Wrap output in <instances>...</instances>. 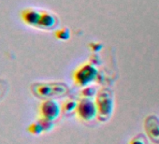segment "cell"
<instances>
[{
  "label": "cell",
  "mask_w": 159,
  "mask_h": 144,
  "mask_svg": "<svg viewBox=\"0 0 159 144\" xmlns=\"http://www.w3.org/2000/svg\"><path fill=\"white\" fill-rule=\"evenodd\" d=\"M98 77V69L92 64H84L73 73V80L78 86H86Z\"/></svg>",
  "instance_id": "obj_1"
},
{
  "label": "cell",
  "mask_w": 159,
  "mask_h": 144,
  "mask_svg": "<svg viewBox=\"0 0 159 144\" xmlns=\"http://www.w3.org/2000/svg\"><path fill=\"white\" fill-rule=\"evenodd\" d=\"M96 101L98 117L106 120L111 114L113 109V99L111 93H109V91L107 90H101L98 94Z\"/></svg>",
  "instance_id": "obj_2"
},
{
  "label": "cell",
  "mask_w": 159,
  "mask_h": 144,
  "mask_svg": "<svg viewBox=\"0 0 159 144\" xmlns=\"http://www.w3.org/2000/svg\"><path fill=\"white\" fill-rule=\"evenodd\" d=\"M75 112L79 119H81L82 121L84 122L92 121L98 115L96 103H94L88 98H84L78 102Z\"/></svg>",
  "instance_id": "obj_3"
},
{
  "label": "cell",
  "mask_w": 159,
  "mask_h": 144,
  "mask_svg": "<svg viewBox=\"0 0 159 144\" xmlns=\"http://www.w3.org/2000/svg\"><path fill=\"white\" fill-rule=\"evenodd\" d=\"M40 118L54 121L56 120L61 112V109L59 104L54 100H46L42 102L39 109Z\"/></svg>",
  "instance_id": "obj_4"
},
{
  "label": "cell",
  "mask_w": 159,
  "mask_h": 144,
  "mask_svg": "<svg viewBox=\"0 0 159 144\" xmlns=\"http://www.w3.org/2000/svg\"><path fill=\"white\" fill-rule=\"evenodd\" d=\"M40 13L41 11H39L36 9L33 8H26L24 9L20 15L22 21L28 26L31 27H38L39 19H40Z\"/></svg>",
  "instance_id": "obj_5"
},
{
  "label": "cell",
  "mask_w": 159,
  "mask_h": 144,
  "mask_svg": "<svg viewBox=\"0 0 159 144\" xmlns=\"http://www.w3.org/2000/svg\"><path fill=\"white\" fill-rule=\"evenodd\" d=\"M57 23H58V20L54 14L49 11H41L38 27L50 30V29H53L57 25Z\"/></svg>",
  "instance_id": "obj_6"
},
{
  "label": "cell",
  "mask_w": 159,
  "mask_h": 144,
  "mask_svg": "<svg viewBox=\"0 0 159 144\" xmlns=\"http://www.w3.org/2000/svg\"><path fill=\"white\" fill-rule=\"evenodd\" d=\"M63 87H56L53 84H48V83H39L37 84L35 87V93L39 97H50L53 96L52 94H58L62 93Z\"/></svg>",
  "instance_id": "obj_7"
},
{
  "label": "cell",
  "mask_w": 159,
  "mask_h": 144,
  "mask_svg": "<svg viewBox=\"0 0 159 144\" xmlns=\"http://www.w3.org/2000/svg\"><path fill=\"white\" fill-rule=\"evenodd\" d=\"M150 121H151V124L150 125H146V129H147V133L148 135L152 137L154 140H158L159 139V123H153L152 120L150 118Z\"/></svg>",
  "instance_id": "obj_8"
},
{
  "label": "cell",
  "mask_w": 159,
  "mask_h": 144,
  "mask_svg": "<svg viewBox=\"0 0 159 144\" xmlns=\"http://www.w3.org/2000/svg\"><path fill=\"white\" fill-rule=\"evenodd\" d=\"M54 36L57 39L62 40V41H66V40L69 39V38H70V31L68 28L63 27V28L56 30L54 33Z\"/></svg>",
  "instance_id": "obj_9"
},
{
  "label": "cell",
  "mask_w": 159,
  "mask_h": 144,
  "mask_svg": "<svg viewBox=\"0 0 159 144\" xmlns=\"http://www.w3.org/2000/svg\"><path fill=\"white\" fill-rule=\"evenodd\" d=\"M77 105H78V102H76L74 100H71V99H68V100H66L63 103L62 110H63V111L65 113H71V112L76 110Z\"/></svg>",
  "instance_id": "obj_10"
},
{
  "label": "cell",
  "mask_w": 159,
  "mask_h": 144,
  "mask_svg": "<svg viewBox=\"0 0 159 144\" xmlns=\"http://www.w3.org/2000/svg\"><path fill=\"white\" fill-rule=\"evenodd\" d=\"M27 130H28V132H29L30 134L36 135V136H37V135H40V134L43 132V128H42L40 123L39 122V120H38L37 122L32 123V124L28 126Z\"/></svg>",
  "instance_id": "obj_11"
},
{
  "label": "cell",
  "mask_w": 159,
  "mask_h": 144,
  "mask_svg": "<svg viewBox=\"0 0 159 144\" xmlns=\"http://www.w3.org/2000/svg\"><path fill=\"white\" fill-rule=\"evenodd\" d=\"M39 122L40 123V124H41V126L43 128V132H49V131H51L53 128L52 121L46 120V119H43V118H39Z\"/></svg>",
  "instance_id": "obj_12"
},
{
  "label": "cell",
  "mask_w": 159,
  "mask_h": 144,
  "mask_svg": "<svg viewBox=\"0 0 159 144\" xmlns=\"http://www.w3.org/2000/svg\"><path fill=\"white\" fill-rule=\"evenodd\" d=\"M95 93H96V90L93 87H86L82 92L83 96H84V97H92L95 95Z\"/></svg>",
  "instance_id": "obj_13"
},
{
  "label": "cell",
  "mask_w": 159,
  "mask_h": 144,
  "mask_svg": "<svg viewBox=\"0 0 159 144\" xmlns=\"http://www.w3.org/2000/svg\"><path fill=\"white\" fill-rule=\"evenodd\" d=\"M90 47L94 52H98V51H100V49L102 48V45L100 43H92L90 44Z\"/></svg>",
  "instance_id": "obj_14"
},
{
  "label": "cell",
  "mask_w": 159,
  "mask_h": 144,
  "mask_svg": "<svg viewBox=\"0 0 159 144\" xmlns=\"http://www.w3.org/2000/svg\"><path fill=\"white\" fill-rule=\"evenodd\" d=\"M129 144H145V142H144V140H143L142 138H138V137H136V138H133V139L130 141Z\"/></svg>",
  "instance_id": "obj_15"
}]
</instances>
